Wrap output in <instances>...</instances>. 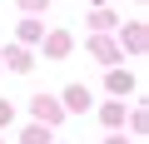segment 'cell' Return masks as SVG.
I'll use <instances>...</instances> for the list:
<instances>
[{
    "label": "cell",
    "instance_id": "6da1fadb",
    "mask_svg": "<svg viewBox=\"0 0 149 144\" xmlns=\"http://www.w3.org/2000/svg\"><path fill=\"white\" fill-rule=\"evenodd\" d=\"M30 114H35V124L55 129V124L65 119V104H60V99H50V95H35V99H30Z\"/></svg>",
    "mask_w": 149,
    "mask_h": 144
},
{
    "label": "cell",
    "instance_id": "7a4b0ae2",
    "mask_svg": "<svg viewBox=\"0 0 149 144\" xmlns=\"http://www.w3.org/2000/svg\"><path fill=\"white\" fill-rule=\"evenodd\" d=\"M60 104H65V114H85V109L95 104V95H90L85 85H65V95H60Z\"/></svg>",
    "mask_w": 149,
    "mask_h": 144
},
{
    "label": "cell",
    "instance_id": "3957f363",
    "mask_svg": "<svg viewBox=\"0 0 149 144\" xmlns=\"http://www.w3.org/2000/svg\"><path fill=\"white\" fill-rule=\"evenodd\" d=\"M5 65L15 70V75H30V70H35V55H30V45H5Z\"/></svg>",
    "mask_w": 149,
    "mask_h": 144
},
{
    "label": "cell",
    "instance_id": "277c9868",
    "mask_svg": "<svg viewBox=\"0 0 149 144\" xmlns=\"http://www.w3.org/2000/svg\"><path fill=\"white\" fill-rule=\"evenodd\" d=\"M40 40H45V55H50V60H65V55L74 50L70 30H50V35H40Z\"/></svg>",
    "mask_w": 149,
    "mask_h": 144
},
{
    "label": "cell",
    "instance_id": "5b68a950",
    "mask_svg": "<svg viewBox=\"0 0 149 144\" xmlns=\"http://www.w3.org/2000/svg\"><path fill=\"white\" fill-rule=\"evenodd\" d=\"M104 85H109V95H114V99L134 95V75H129V70H109V80H104Z\"/></svg>",
    "mask_w": 149,
    "mask_h": 144
},
{
    "label": "cell",
    "instance_id": "8992f818",
    "mask_svg": "<svg viewBox=\"0 0 149 144\" xmlns=\"http://www.w3.org/2000/svg\"><path fill=\"white\" fill-rule=\"evenodd\" d=\"M90 55H95V60H104V65H119V50H114L104 35H95V40H90Z\"/></svg>",
    "mask_w": 149,
    "mask_h": 144
},
{
    "label": "cell",
    "instance_id": "52a82bcc",
    "mask_svg": "<svg viewBox=\"0 0 149 144\" xmlns=\"http://www.w3.org/2000/svg\"><path fill=\"white\" fill-rule=\"evenodd\" d=\"M124 109H129V104H124V99H109V104H104V109H100V119H104V124H109V129H119V124H124Z\"/></svg>",
    "mask_w": 149,
    "mask_h": 144
},
{
    "label": "cell",
    "instance_id": "ba28073f",
    "mask_svg": "<svg viewBox=\"0 0 149 144\" xmlns=\"http://www.w3.org/2000/svg\"><path fill=\"white\" fill-rule=\"evenodd\" d=\"M40 35H45V25H40L35 15H25V20H20V45H35Z\"/></svg>",
    "mask_w": 149,
    "mask_h": 144
},
{
    "label": "cell",
    "instance_id": "9c48e42d",
    "mask_svg": "<svg viewBox=\"0 0 149 144\" xmlns=\"http://www.w3.org/2000/svg\"><path fill=\"white\" fill-rule=\"evenodd\" d=\"M20 144H50V129L45 124H25L20 129Z\"/></svg>",
    "mask_w": 149,
    "mask_h": 144
},
{
    "label": "cell",
    "instance_id": "30bf717a",
    "mask_svg": "<svg viewBox=\"0 0 149 144\" xmlns=\"http://www.w3.org/2000/svg\"><path fill=\"white\" fill-rule=\"evenodd\" d=\"M124 45H129V50H134V55H139V50H144V25H139V20H134V25H129V30H124Z\"/></svg>",
    "mask_w": 149,
    "mask_h": 144
},
{
    "label": "cell",
    "instance_id": "8fae6325",
    "mask_svg": "<svg viewBox=\"0 0 149 144\" xmlns=\"http://www.w3.org/2000/svg\"><path fill=\"white\" fill-rule=\"evenodd\" d=\"M10 119H15V104H10V99H0V129H5Z\"/></svg>",
    "mask_w": 149,
    "mask_h": 144
},
{
    "label": "cell",
    "instance_id": "7c38bea8",
    "mask_svg": "<svg viewBox=\"0 0 149 144\" xmlns=\"http://www.w3.org/2000/svg\"><path fill=\"white\" fill-rule=\"evenodd\" d=\"M45 5H50V0H20V10H25V15H40Z\"/></svg>",
    "mask_w": 149,
    "mask_h": 144
},
{
    "label": "cell",
    "instance_id": "4fadbf2b",
    "mask_svg": "<svg viewBox=\"0 0 149 144\" xmlns=\"http://www.w3.org/2000/svg\"><path fill=\"white\" fill-rule=\"evenodd\" d=\"M104 144H129V139H124V134H109V139H104Z\"/></svg>",
    "mask_w": 149,
    "mask_h": 144
}]
</instances>
